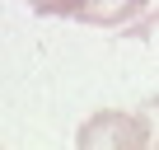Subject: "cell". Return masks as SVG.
<instances>
[{
  "label": "cell",
  "instance_id": "cell-1",
  "mask_svg": "<svg viewBox=\"0 0 159 150\" xmlns=\"http://www.w3.org/2000/svg\"><path fill=\"white\" fill-rule=\"evenodd\" d=\"M80 145L94 150V145H150V141H145L140 113H98L84 131H80Z\"/></svg>",
  "mask_w": 159,
  "mask_h": 150
},
{
  "label": "cell",
  "instance_id": "cell-2",
  "mask_svg": "<svg viewBox=\"0 0 159 150\" xmlns=\"http://www.w3.org/2000/svg\"><path fill=\"white\" fill-rule=\"evenodd\" d=\"M145 10V0H80L75 19L80 24H98V28H117L126 19H136Z\"/></svg>",
  "mask_w": 159,
  "mask_h": 150
},
{
  "label": "cell",
  "instance_id": "cell-3",
  "mask_svg": "<svg viewBox=\"0 0 159 150\" xmlns=\"http://www.w3.org/2000/svg\"><path fill=\"white\" fill-rule=\"evenodd\" d=\"M28 10H38V14H70L75 19L80 0H28Z\"/></svg>",
  "mask_w": 159,
  "mask_h": 150
},
{
  "label": "cell",
  "instance_id": "cell-4",
  "mask_svg": "<svg viewBox=\"0 0 159 150\" xmlns=\"http://www.w3.org/2000/svg\"><path fill=\"white\" fill-rule=\"evenodd\" d=\"M140 122H145V141H150V145H159V103L140 108Z\"/></svg>",
  "mask_w": 159,
  "mask_h": 150
}]
</instances>
